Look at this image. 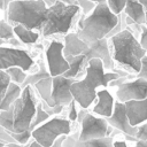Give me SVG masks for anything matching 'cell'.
<instances>
[{"mask_svg":"<svg viewBox=\"0 0 147 147\" xmlns=\"http://www.w3.org/2000/svg\"><path fill=\"white\" fill-rule=\"evenodd\" d=\"M13 38H15L13 26H10L6 21H0V39L9 40Z\"/></svg>","mask_w":147,"mask_h":147,"instance_id":"27","label":"cell"},{"mask_svg":"<svg viewBox=\"0 0 147 147\" xmlns=\"http://www.w3.org/2000/svg\"><path fill=\"white\" fill-rule=\"evenodd\" d=\"M14 34L17 37L20 42L25 44V45H33L39 40V33L33 31V30H28L24 26L16 24L13 28Z\"/></svg>","mask_w":147,"mask_h":147,"instance_id":"21","label":"cell"},{"mask_svg":"<svg viewBox=\"0 0 147 147\" xmlns=\"http://www.w3.org/2000/svg\"><path fill=\"white\" fill-rule=\"evenodd\" d=\"M0 147H6V144L2 140H0Z\"/></svg>","mask_w":147,"mask_h":147,"instance_id":"40","label":"cell"},{"mask_svg":"<svg viewBox=\"0 0 147 147\" xmlns=\"http://www.w3.org/2000/svg\"><path fill=\"white\" fill-rule=\"evenodd\" d=\"M6 72L8 75V77H9V79H10V83H14V84H16L18 86H21L24 83V80H25V78L28 76L22 69L16 68V67L7 69Z\"/></svg>","mask_w":147,"mask_h":147,"instance_id":"25","label":"cell"},{"mask_svg":"<svg viewBox=\"0 0 147 147\" xmlns=\"http://www.w3.org/2000/svg\"><path fill=\"white\" fill-rule=\"evenodd\" d=\"M87 46H88L87 51L83 54V55H85L87 61L91 59H99V60H101V62L103 64L105 71H114L116 69L115 63L111 59L108 38H103L101 40L91 42Z\"/></svg>","mask_w":147,"mask_h":147,"instance_id":"14","label":"cell"},{"mask_svg":"<svg viewBox=\"0 0 147 147\" xmlns=\"http://www.w3.org/2000/svg\"><path fill=\"white\" fill-rule=\"evenodd\" d=\"M108 7L110 8V10L116 14V15H121L124 8V5L126 2V0H106Z\"/></svg>","mask_w":147,"mask_h":147,"instance_id":"29","label":"cell"},{"mask_svg":"<svg viewBox=\"0 0 147 147\" xmlns=\"http://www.w3.org/2000/svg\"><path fill=\"white\" fill-rule=\"evenodd\" d=\"M80 8L72 3L67 5L60 0H56L52 6L47 7L46 22L41 29L44 37L53 34H67L72 28L74 21L79 14Z\"/></svg>","mask_w":147,"mask_h":147,"instance_id":"6","label":"cell"},{"mask_svg":"<svg viewBox=\"0 0 147 147\" xmlns=\"http://www.w3.org/2000/svg\"><path fill=\"white\" fill-rule=\"evenodd\" d=\"M108 44L115 67L119 65L127 74L136 76L141 67L140 61L147 53L141 48L133 33L127 28H124L108 38Z\"/></svg>","mask_w":147,"mask_h":147,"instance_id":"4","label":"cell"},{"mask_svg":"<svg viewBox=\"0 0 147 147\" xmlns=\"http://www.w3.org/2000/svg\"><path fill=\"white\" fill-rule=\"evenodd\" d=\"M121 21V15L114 14L107 2L96 3L94 9L87 15H80L77 21L75 33L86 45L108 38L109 33Z\"/></svg>","mask_w":147,"mask_h":147,"instance_id":"2","label":"cell"},{"mask_svg":"<svg viewBox=\"0 0 147 147\" xmlns=\"http://www.w3.org/2000/svg\"><path fill=\"white\" fill-rule=\"evenodd\" d=\"M76 123L80 127L77 132V139L79 141L107 138L114 132V129L108 124L106 118L92 114L90 109H78Z\"/></svg>","mask_w":147,"mask_h":147,"instance_id":"8","label":"cell"},{"mask_svg":"<svg viewBox=\"0 0 147 147\" xmlns=\"http://www.w3.org/2000/svg\"><path fill=\"white\" fill-rule=\"evenodd\" d=\"M132 147H147V140H146V141H140V140H138V141L133 142V146H132Z\"/></svg>","mask_w":147,"mask_h":147,"instance_id":"37","label":"cell"},{"mask_svg":"<svg viewBox=\"0 0 147 147\" xmlns=\"http://www.w3.org/2000/svg\"><path fill=\"white\" fill-rule=\"evenodd\" d=\"M92 2H95V3H101V2H106V0H90Z\"/></svg>","mask_w":147,"mask_h":147,"instance_id":"39","label":"cell"},{"mask_svg":"<svg viewBox=\"0 0 147 147\" xmlns=\"http://www.w3.org/2000/svg\"><path fill=\"white\" fill-rule=\"evenodd\" d=\"M116 101L126 103L129 101H139L147 98V80L134 77L115 86Z\"/></svg>","mask_w":147,"mask_h":147,"instance_id":"10","label":"cell"},{"mask_svg":"<svg viewBox=\"0 0 147 147\" xmlns=\"http://www.w3.org/2000/svg\"><path fill=\"white\" fill-rule=\"evenodd\" d=\"M114 105L115 98L110 93V91L108 88H100L96 91V99L90 111L99 117L107 119L113 114Z\"/></svg>","mask_w":147,"mask_h":147,"instance_id":"15","label":"cell"},{"mask_svg":"<svg viewBox=\"0 0 147 147\" xmlns=\"http://www.w3.org/2000/svg\"><path fill=\"white\" fill-rule=\"evenodd\" d=\"M107 122L114 130L119 131L126 141L132 142V144L137 141L136 140L137 126L134 127V126L130 125V122H129L127 116H126L124 103H121V102L115 100L113 114L109 118H107Z\"/></svg>","mask_w":147,"mask_h":147,"instance_id":"12","label":"cell"},{"mask_svg":"<svg viewBox=\"0 0 147 147\" xmlns=\"http://www.w3.org/2000/svg\"><path fill=\"white\" fill-rule=\"evenodd\" d=\"M9 84H10V79H9L7 72L3 70H0V102L2 101V99L5 96Z\"/></svg>","mask_w":147,"mask_h":147,"instance_id":"28","label":"cell"},{"mask_svg":"<svg viewBox=\"0 0 147 147\" xmlns=\"http://www.w3.org/2000/svg\"><path fill=\"white\" fill-rule=\"evenodd\" d=\"M51 75L46 68V63L45 62H40L39 64V70L33 72V74H30L26 76L24 83L21 85V88L25 87V86H33L36 83H38L39 80L41 79H45V78H49Z\"/></svg>","mask_w":147,"mask_h":147,"instance_id":"24","label":"cell"},{"mask_svg":"<svg viewBox=\"0 0 147 147\" xmlns=\"http://www.w3.org/2000/svg\"><path fill=\"white\" fill-rule=\"evenodd\" d=\"M145 26L147 28V11H146V24H145Z\"/></svg>","mask_w":147,"mask_h":147,"instance_id":"41","label":"cell"},{"mask_svg":"<svg viewBox=\"0 0 147 147\" xmlns=\"http://www.w3.org/2000/svg\"><path fill=\"white\" fill-rule=\"evenodd\" d=\"M72 123L62 116H53L31 131V139L41 147H53L54 141L72 133Z\"/></svg>","mask_w":147,"mask_h":147,"instance_id":"7","label":"cell"},{"mask_svg":"<svg viewBox=\"0 0 147 147\" xmlns=\"http://www.w3.org/2000/svg\"><path fill=\"white\" fill-rule=\"evenodd\" d=\"M37 98L32 86L22 88L21 95L8 110L0 113V126L9 133L31 132V124L37 110Z\"/></svg>","mask_w":147,"mask_h":147,"instance_id":"3","label":"cell"},{"mask_svg":"<svg viewBox=\"0 0 147 147\" xmlns=\"http://www.w3.org/2000/svg\"><path fill=\"white\" fill-rule=\"evenodd\" d=\"M47 6L44 0H13L7 9L10 23H16L28 30H40L46 22Z\"/></svg>","mask_w":147,"mask_h":147,"instance_id":"5","label":"cell"},{"mask_svg":"<svg viewBox=\"0 0 147 147\" xmlns=\"http://www.w3.org/2000/svg\"><path fill=\"white\" fill-rule=\"evenodd\" d=\"M47 70L51 77L62 76L68 69L69 63L63 56V42L60 40H52L45 52Z\"/></svg>","mask_w":147,"mask_h":147,"instance_id":"11","label":"cell"},{"mask_svg":"<svg viewBox=\"0 0 147 147\" xmlns=\"http://www.w3.org/2000/svg\"><path fill=\"white\" fill-rule=\"evenodd\" d=\"M84 75V78L75 80L70 86L72 99L79 109L91 108L96 99V91L99 87L107 88L110 82L121 77H126L130 74L121 69H115L114 71H105L101 60L91 59L87 61Z\"/></svg>","mask_w":147,"mask_h":147,"instance_id":"1","label":"cell"},{"mask_svg":"<svg viewBox=\"0 0 147 147\" xmlns=\"http://www.w3.org/2000/svg\"><path fill=\"white\" fill-rule=\"evenodd\" d=\"M67 108H68V110H67V119H69L71 123H76L77 122V116H78L77 103L75 101H72Z\"/></svg>","mask_w":147,"mask_h":147,"instance_id":"30","label":"cell"},{"mask_svg":"<svg viewBox=\"0 0 147 147\" xmlns=\"http://www.w3.org/2000/svg\"><path fill=\"white\" fill-rule=\"evenodd\" d=\"M138 2H140L142 6H144V8H145V10L147 11V0H137Z\"/></svg>","mask_w":147,"mask_h":147,"instance_id":"38","label":"cell"},{"mask_svg":"<svg viewBox=\"0 0 147 147\" xmlns=\"http://www.w3.org/2000/svg\"><path fill=\"white\" fill-rule=\"evenodd\" d=\"M115 139V134L102 139H94L87 141H79L77 139V133H71L65 137L62 142V147H113V142Z\"/></svg>","mask_w":147,"mask_h":147,"instance_id":"17","label":"cell"},{"mask_svg":"<svg viewBox=\"0 0 147 147\" xmlns=\"http://www.w3.org/2000/svg\"><path fill=\"white\" fill-rule=\"evenodd\" d=\"M124 106L131 126L136 127L147 121V98L139 101H129Z\"/></svg>","mask_w":147,"mask_h":147,"instance_id":"16","label":"cell"},{"mask_svg":"<svg viewBox=\"0 0 147 147\" xmlns=\"http://www.w3.org/2000/svg\"><path fill=\"white\" fill-rule=\"evenodd\" d=\"M11 1H13V0H0V9H1V10H7L9 3H10Z\"/></svg>","mask_w":147,"mask_h":147,"instance_id":"36","label":"cell"},{"mask_svg":"<svg viewBox=\"0 0 147 147\" xmlns=\"http://www.w3.org/2000/svg\"><path fill=\"white\" fill-rule=\"evenodd\" d=\"M6 147H41L39 144H37L34 140H30V142L29 144H26V145H24V146H21V145H18V144H16V142H14V144H8Z\"/></svg>","mask_w":147,"mask_h":147,"instance_id":"35","label":"cell"},{"mask_svg":"<svg viewBox=\"0 0 147 147\" xmlns=\"http://www.w3.org/2000/svg\"><path fill=\"white\" fill-rule=\"evenodd\" d=\"M136 140L146 141L147 140V121L142 124L137 126V133H136Z\"/></svg>","mask_w":147,"mask_h":147,"instance_id":"31","label":"cell"},{"mask_svg":"<svg viewBox=\"0 0 147 147\" xmlns=\"http://www.w3.org/2000/svg\"><path fill=\"white\" fill-rule=\"evenodd\" d=\"M122 13H124L125 16L130 17L138 25L146 24V10L137 0H126Z\"/></svg>","mask_w":147,"mask_h":147,"instance_id":"19","label":"cell"},{"mask_svg":"<svg viewBox=\"0 0 147 147\" xmlns=\"http://www.w3.org/2000/svg\"><path fill=\"white\" fill-rule=\"evenodd\" d=\"M88 46L82 41L75 32H69L63 38V56L74 57L77 55H83L87 51Z\"/></svg>","mask_w":147,"mask_h":147,"instance_id":"18","label":"cell"},{"mask_svg":"<svg viewBox=\"0 0 147 147\" xmlns=\"http://www.w3.org/2000/svg\"><path fill=\"white\" fill-rule=\"evenodd\" d=\"M75 82V79L65 78L63 76L52 77V93L51 99L53 107L61 106L67 108L72 101V95L70 92V86Z\"/></svg>","mask_w":147,"mask_h":147,"instance_id":"13","label":"cell"},{"mask_svg":"<svg viewBox=\"0 0 147 147\" xmlns=\"http://www.w3.org/2000/svg\"><path fill=\"white\" fill-rule=\"evenodd\" d=\"M129 144H130V142H127L124 138H119V137L116 138V137H115L114 142H113V147H130Z\"/></svg>","mask_w":147,"mask_h":147,"instance_id":"34","label":"cell"},{"mask_svg":"<svg viewBox=\"0 0 147 147\" xmlns=\"http://www.w3.org/2000/svg\"><path fill=\"white\" fill-rule=\"evenodd\" d=\"M140 64H141L140 70H139V72L136 75V77H138V78H144V79L147 80V54L141 59Z\"/></svg>","mask_w":147,"mask_h":147,"instance_id":"33","label":"cell"},{"mask_svg":"<svg viewBox=\"0 0 147 147\" xmlns=\"http://www.w3.org/2000/svg\"><path fill=\"white\" fill-rule=\"evenodd\" d=\"M51 116L41 108V105L40 102H38L37 105V110H36V115H34V118L32 121V124H31V131L33 129H36L37 126H39L40 124H42L44 122H46L47 119H49Z\"/></svg>","mask_w":147,"mask_h":147,"instance_id":"26","label":"cell"},{"mask_svg":"<svg viewBox=\"0 0 147 147\" xmlns=\"http://www.w3.org/2000/svg\"><path fill=\"white\" fill-rule=\"evenodd\" d=\"M34 61L26 51L16 47L0 46V70L6 71L9 68L16 67L25 72L31 70Z\"/></svg>","mask_w":147,"mask_h":147,"instance_id":"9","label":"cell"},{"mask_svg":"<svg viewBox=\"0 0 147 147\" xmlns=\"http://www.w3.org/2000/svg\"><path fill=\"white\" fill-rule=\"evenodd\" d=\"M141 48L147 53V28L145 25H141V32L139 34V39H138Z\"/></svg>","mask_w":147,"mask_h":147,"instance_id":"32","label":"cell"},{"mask_svg":"<svg viewBox=\"0 0 147 147\" xmlns=\"http://www.w3.org/2000/svg\"><path fill=\"white\" fill-rule=\"evenodd\" d=\"M67 62L69 63V69L62 75L65 78L79 80L82 72H85V68L87 65V59L85 55H77L74 57H67Z\"/></svg>","mask_w":147,"mask_h":147,"instance_id":"20","label":"cell"},{"mask_svg":"<svg viewBox=\"0 0 147 147\" xmlns=\"http://www.w3.org/2000/svg\"><path fill=\"white\" fill-rule=\"evenodd\" d=\"M21 92H22V88L21 86L14 84V83H10L9 86H8V90L2 99V101L0 102V113L1 111H6L9 109V107L14 103V101L21 95Z\"/></svg>","mask_w":147,"mask_h":147,"instance_id":"23","label":"cell"},{"mask_svg":"<svg viewBox=\"0 0 147 147\" xmlns=\"http://www.w3.org/2000/svg\"><path fill=\"white\" fill-rule=\"evenodd\" d=\"M33 87L36 88V91H37L38 95L40 96L41 101L44 103H46L48 107H53L52 99H51V93H52V77L39 80L38 83H36L33 85Z\"/></svg>","mask_w":147,"mask_h":147,"instance_id":"22","label":"cell"}]
</instances>
